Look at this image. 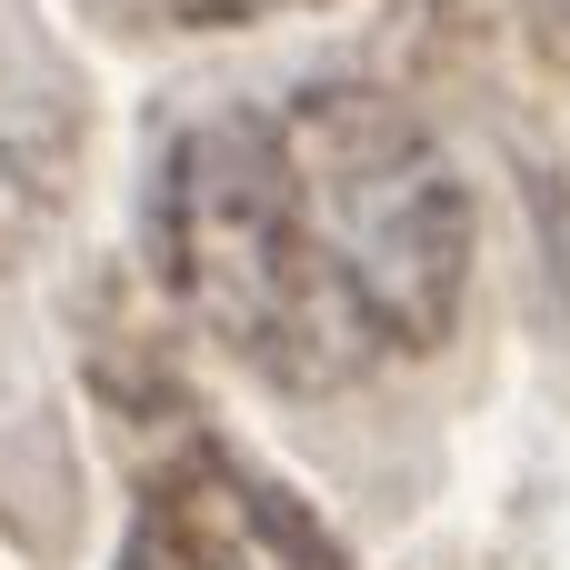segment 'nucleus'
I'll use <instances>...</instances> for the list:
<instances>
[{
	"label": "nucleus",
	"instance_id": "f257e3e1",
	"mask_svg": "<svg viewBox=\"0 0 570 570\" xmlns=\"http://www.w3.org/2000/svg\"><path fill=\"white\" fill-rule=\"evenodd\" d=\"M150 230L190 321L281 391H351L441 351L471 291L461 170L401 100L351 80L190 120Z\"/></svg>",
	"mask_w": 570,
	"mask_h": 570
},
{
	"label": "nucleus",
	"instance_id": "f03ea898",
	"mask_svg": "<svg viewBox=\"0 0 570 570\" xmlns=\"http://www.w3.org/2000/svg\"><path fill=\"white\" fill-rule=\"evenodd\" d=\"M150 20H180V30H210V20H261V10H291V0H130Z\"/></svg>",
	"mask_w": 570,
	"mask_h": 570
},
{
	"label": "nucleus",
	"instance_id": "7ed1b4c3",
	"mask_svg": "<svg viewBox=\"0 0 570 570\" xmlns=\"http://www.w3.org/2000/svg\"><path fill=\"white\" fill-rule=\"evenodd\" d=\"M541 10H551V20H570V0H541Z\"/></svg>",
	"mask_w": 570,
	"mask_h": 570
}]
</instances>
